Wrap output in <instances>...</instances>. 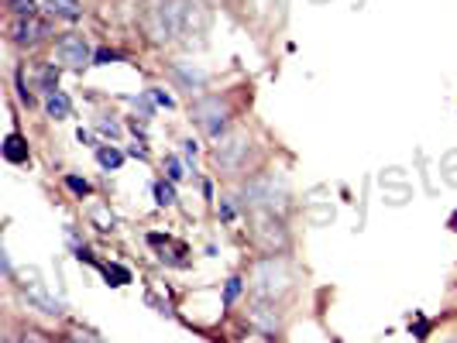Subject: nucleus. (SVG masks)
Instances as JSON below:
<instances>
[{
  "mask_svg": "<svg viewBox=\"0 0 457 343\" xmlns=\"http://www.w3.org/2000/svg\"><path fill=\"white\" fill-rule=\"evenodd\" d=\"M285 288H289V268L282 261L269 257L255 268V292L258 295H275V292H285Z\"/></svg>",
  "mask_w": 457,
  "mask_h": 343,
  "instance_id": "f257e3e1",
  "label": "nucleus"
},
{
  "mask_svg": "<svg viewBox=\"0 0 457 343\" xmlns=\"http://www.w3.org/2000/svg\"><path fill=\"white\" fill-rule=\"evenodd\" d=\"M55 55H59V62L69 66V69H83L87 62H93L90 41H87L83 35H62V38L55 41Z\"/></svg>",
  "mask_w": 457,
  "mask_h": 343,
  "instance_id": "f03ea898",
  "label": "nucleus"
},
{
  "mask_svg": "<svg viewBox=\"0 0 457 343\" xmlns=\"http://www.w3.org/2000/svg\"><path fill=\"white\" fill-rule=\"evenodd\" d=\"M48 38V24L38 17H14L10 21V41L21 48H35L38 41Z\"/></svg>",
  "mask_w": 457,
  "mask_h": 343,
  "instance_id": "7ed1b4c3",
  "label": "nucleus"
},
{
  "mask_svg": "<svg viewBox=\"0 0 457 343\" xmlns=\"http://www.w3.org/2000/svg\"><path fill=\"white\" fill-rule=\"evenodd\" d=\"M244 151H248V134H231V138L220 141V148H217V162H220L224 169H238V162H241Z\"/></svg>",
  "mask_w": 457,
  "mask_h": 343,
  "instance_id": "20e7f679",
  "label": "nucleus"
},
{
  "mask_svg": "<svg viewBox=\"0 0 457 343\" xmlns=\"http://www.w3.org/2000/svg\"><path fill=\"white\" fill-rule=\"evenodd\" d=\"M45 10L52 17H62V21H80L83 17V3L80 0H45Z\"/></svg>",
  "mask_w": 457,
  "mask_h": 343,
  "instance_id": "39448f33",
  "label": "nucleus"
},
{
  "mask_svg": "<svg viewBox=\"0 0 457 343\" xmlns=\"http://www.w3.org/2000/svg\"><path fill=\"white\" fill-rule=\"evenodd\" d=\"M3 158L14 162V165L28 162V141H24L21 134H7V138H3Z\"/></svg>",
  "mask_w": 457,
  "mask_h": 343,
  "instance_id": "423d86ee",
  "label": "nucleus"
},
{
  "mask_svg": "<svg viewBox=\"0 0 457 343\" xmlns=\"http://www.w3.org/2000/svg\"><path fill=\"white\" fill-rule=\"evenodd\" d=\"M96 162H100V169L117 172L120 165H124V151L114 148V145H100V148H96Z\"/></svg>",
  "mask_w": 457,
  "mask_h": 343,
  "instance_id": "0eeeda50",
  "label": "nucleus"
},
{
  "mask_svg": "<svg viewBox=\"0 0 457 343\" xmlns=\"http://www.w3.org/2000/svg\"><path fill=\"white\" fill-rule=\"evenodd\" d=\"M45 110H48V117H55V120H66V117L73 113V103H69V96H66V93H48V100H45Z\"/></svg>",
  "mask_w": 457,
  "mask_h": 343,
  "instance_id": "6e6552de",
  "label": "nucleus"
},
{
  "mask_svg": "<svg viewBox=\"0 0 457 343\" xmlns=\"http://www.w3.org/2000/svg\"><path fill=\"white\" fill-rule=\"evenodd\" d=\"M103 278H107V285L120 288V285H127V281H131V271H127V268H120V264H107V268H103Z\"/></svg>",
  "mask_w": 457,
  "mask_h": 343,
  "instance_id": "1a4fd4ad",
  "label": "nucleus"
},
{
  "mask_svg": "<svg viewBox=\"0 0 457 343\" xmlns=\"http://www.w3.org/2000/svg\"><path fill=\"white\" fill-rule=\"evenodd\" d=\"M241 292H244V278L241 275H231L227 285H224V306H234L241 299Z\"/></svg>",
  "mask_w": 457,
  "mask_h": 343,
  "instance_id": "9d476101",
  "label": "nucleus"
},
{
  "mask_svg": "<svg viewBox=\"0 0 457 343\" xmlns=\"http://www.w3.org/2000/svg\"><path fill=\"white\" fill-rule=\"evenodd\" d=\"M3 3H7V10H10L14 17H38L35 0H3Z\"/></svg>",
  "mask_w": 457,
  "mask_h": 343,
  "instance_id": "9b49d317",
  "label": "nucleus"
},
{
  "mask_svg": "<svg viewBox=\"0 0 457 343\" xmlns=\"http://www.w3.org/2000/svg\"><path fill=\"white\" fill-rule=\"evenodd\" d=\"M155 203L159 206H172L176 203V182H155Z\"/></svg>",
  "mask_w": 457,
  "mask_h": 343,
  "instance_id": "f8f14e48",
  "label": "nucleus"
},
{
  "mask_svg": "<svg viewBox=\"0 0 457 343\" xmlns=\"http://www.w3.org/2000/svg\"><path fill=\"white\" fill-rule=\"evenodd\" d=\"M66 189H69L73 196H80V199H83V196H90V192H93V189H90V182H87V178H80V175H66Z\"/></svg>",
  "mask_w": 457,
  "mask_h": 343,
  "instance_id": "ddd939ff",
  "label": "nucleus"
},
{
  "mask_svg": "<svg viewBox=\"0 0 457 343\" xmlns=\"http://www.w3.org/2000/svg\"><path fill=\"white\" fill-rule=\"evenodd\" d=\"M55 86H59V69H55V66H45V69H42V89H45V93H59Z\"/></svg>",
  "mask_w": 457,
  "mask_h": 343,
  "instance_id": "4468645a",
  "label": "nucleus"
},
{
  "mask_svg": "<svg viewBox=\"0 0 457 343\" xmlns=\"http://www.w3.org/2000/svg\"><path fill=\"white\" fill-rule=\"evenodd\" d=\"M96 131H100V134H107V138H120V124H117V120H107V117H103V120H96Z\"/></svg>",
  "mask_w": 457,
  "mask_h": 343,
  "instance_id": "2eb2a0df",
  "label": "nucleus"
},
{
  "mask_svg": "<svg viewBox=\"0 0 457 343\" xmlns=\"http://www.w3.org/2000/svg\"><path fill=\"white\" fill-rule=\"evenodd\" d=\"M120 55L114 52V48H100L96 55H93V66H110V62H117Z\"/></svg>",
  "mask_w": 457,
  "mask_h": 343,
  "instance_id": "dca6fc26",
  "label": "nucleus"
},
{
  "mask_svg": "<svg viewBox=\"0 0 457 343\" xmlns=\"http://www.w3.org/2000/svg\"><path fill=\"white\" fill-rule=\"evenodd\" d=\"M234 216H238V206H234V199H231V196H227V199H220V220H224V223H231Z\"/></svg>",
  "mask_w": 457,
  "mask_h": 343,
  "instance_id": "f3484780",
  "label": "nucleus"
},
{
  "mask_svg": "<svg viewBox=\"0 0 457 343\" xmlns=\"http://www.w3.org/2000/svg\"><path fill=\"white\" fill-rule=\"evenodd\" d=\"M165 169H169V182H183V178H186L183 162H179V158H169V165H165Z\"/></svg>",
  "mask_w": 457,
  "mask_h": 343,
  "instance_id": "a211bd4d",
  "label": "nucleus"
},
{
  "mask_svg": "<svg viewBox=\"0 0 457 343\" xmlns=\"http://www.w3.org/2000/svg\"><path fill=\"white\" fill-rule=\"evenodd\" d=\"M148 96H152V100H155V103H159V106H165V110H169V106H172V96H169V93H162V89H152V93H148Z\"/></svg>",
  "mask_w": 457,
  "mask_h": 343,
  "instance_id": "6ab92c4d",
  "label": "nucleus"
},
{
  "mask_svg": "<svg viewBox=\"0 0 457 343\" xmlns=\"http://www.w3.org/2000/svg\"><path fill=\"white\" fill-rule=\"evenodd\" d=\"M196 151H199V145H196L192 138H186V141H183V155H186V158H192Z\"/></svg>",
  "mask_w": 457,
  "mask_h": 343,
  "instance_id": "aec40b11",
  "label": "nucleus"
},
{
  "mask_svg": "<svg viewBox=\"0 0 457 343\" xmlns=\"http://www.w3.org/2000/svg\"><path fill=\"white\" fill-rule=\"evenodd\" d=\"M73 337H76V340H80V343H100V340H96V337H90V333H73Z\"/></svg>",
  "mask_w": 457,
  "mask_h": 343,
  "instance_id": "412c9836",
  "label": "nucleus"
},
{
  "mask_svg": "<svg viewBox=\"0 0 457 343\" xmlns=\"http://www.w3.org/2000/svg\"><path fill=\"white\" fill-rule=\"evenodd\" d=\"M80 141H83V145H93V138H90V131H83V127H80ZM93 148H96V145H93Z\"/></svg>",
  "mask_w": 457,
  "mask_h": 343,
  "instance_id": "4be33fe9",
  "label": "nucleus"
},
{
  "mask_svg": "<svg viewBox=\"0 0 457 343\" xmlns=\"http://www.w3.org/2000/svg\"><path fill=\"white\" fill-rule=\"evenodd\" d=\"M55 343H80V340H76V337H69V340H55Z\"/></svg>",
  "mask_w": 457,
  "mask_h": 343,
  "instance_id": "5701e85b",
  "label": "nucleus"
},
{
  "mask_svg": "<svg viewBox=\"0 0 457 343\" xmlns=\"http://www.w3.org/2000/svg\"><path fill=\"white\" fill-rule=\"evenodd\" d=\"M7 343H10V340H7Z\"/></svg>",
  "mask_w": 457,
  "mask_h": 343,
  "instance_id": "b1692460",
  "label": "nucleus"
}]
</instances>
